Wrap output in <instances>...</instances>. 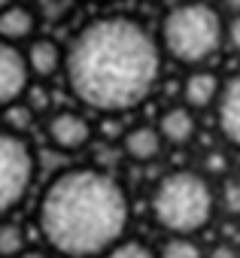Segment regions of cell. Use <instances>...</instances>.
I'll return each instance as SVG.
<instances>
[{
    "label": "cell",
    "instance_id": "1",
    "mask_svg": "<svg viewBox=\"0 0 240 258\" xmlns=\"http://www.w3.org/2000/svg\"><path fill=\"white\" fill-rule=\"evenodd\" d=\"M61 70L79 103L103 115L131 112L158 85L161 46L131 16H100L70 40Z\"/></svg>",
    "mask_w": 240,
    "mask_h": 258
},
{
    "label": "cell",
    "instance_id": "2",
    "mask_svg": "<svg viewBox=\"0 0 240 258\" xmlns=\"http://www.w3.org/2000/svg\"><path fill=\"white\" fill-rule=\"evenodd\" d=\"M125 188L97 167H70L49 179L37 204L46 246L64 258H97L128 231Z\"/></svg>",
    "mask_w": 240,
    "mask_h": 258
},
{
    "label": "cell",
    "instance_id": "3",
    "mask_svg": "<svg viewBox=\"0 0 240 258\" xmlns=\"http://www.w3.org/2000/svg\"><path fill=\"white\" fill-rule=\"evenodd\" d=\"M158 46L176 64L201 67L210 58H216L225 46V22L210 4L186 0V4L167 10V16L161 19Z\"/></svg>",
    "mask_w": 240,
    "mask_h": 258
},
{
    "label": "cell",
    "instance_id": "4",
    "mask_svg": "<svg viewBox=\"0 0 240 258\" xmlns=\"http://www.w3.org/2000/svg\"><path fill=\"white\" fill-rule=\"evenodd\" d=\"M152 216L170 234H201L216 210L213 185L204 173L195 170H173L161 176L152 188Z\"/></svg>",
    "mask_w": 240,
    "mask_h": 258
},
{
    "label": "cell",
    "instance_id": "5",
    "mask_svg": "<svg viewBox=\"0 0 240 258\" xmlns=\"http://www.w3.org/2000/svg\"><path fill=\"white\" fill-rule=\"evenodd\" d=\"M37 161L31 146L10 127L0 131V216H10L31 191Z\"/></svg>",
    "mask_w": 240,
    "mask_h": 258
},
{
    "label": "cell",
    "instance_id": "6",
    "mask_svg": "<svg viewBox=\"0 0 240 258\" xmlns=\"http://www.w3.org/2000/svg\"><path fill=\"white\" fill-rule=\"evenodd\" d=\"M28 82H31V73L25 64V52L0 40V106L22 100V94L28 91Z\"/></svg>",
    "mask_w": 240,
    "mask_h": 258
},
{
    "label": "cell",
    "instance_id": "7",
    "mask_svg": "<svg viewBox=\"0 0 240 258\" xmlns=\"http://www.w3.org/2000/svg\"><path fill=\"white\" fill-rule=\"evenodd\" d=\"M46 134H49V143L61 152H79L88 146L91 140V124L82 112H73V109H61L49 118L46 124Z\"/></svg>",
    "mask_w": 240,
    "mask_h": 258
},
{
    "label": "cell",
    "instance_id": "8",
    "mask_svg": "<svg viewBox=\"0 0 240 258\" xmlns=\"http://www.w3.org/2000/svg\"><path fill=\"white\" fill-rule=\"evenodd\" d=\"M216 124L222 137L240 149V73H234L228 82H222L216 97Z\"/></svg>",
    "mask_w": 240,
    "mask_h": 258
},
{
    "label": "cell",
    "instance_id": "9",
    "mask_svg": "<svg viewBox=\"0 0 240 258\" xmlns=\"http://www.w3.org/2000/svg\"><path fill=\"white\" fill-rule=\"evenodd\" d=\"M158 134H161V140L164 143H170V146H186V143H192L195 140V134H198V118H195V109H189L186 103H179V106H167L161 115H158Z\"/></svg>",
    "mask_w": 240,
    "mask_h": 258
},
{
    "label": "cell",
    "instance_id": "10",
    "mask_svg": "<svg viewBox=\"0 0 240 258\" xmlns=\"http://www.w3.org/2000/svg\"><path fill=\"white\" fill-rule=\"evenodd\" d=\"M37 31V13L25 4H16V0H10L7 7H0V40L4 43H25L31 40Z\"/></svg>",
    "mask_w": 240,
    "mask_h": 258
},
{
    "label": "cell",
    "instance_id": "11",
    "mask_svg": "<svg viewBox=\"0 0 240 258\" xmlns=\"http://www.w3.org/2000/svg\"><path fill=\"white\" fill-rule=\"evenodd\" d=\"M219 88H222V79L213 73V70H192L186 79H183V103L189 109H207L216 103L219 97Z\"/></svg>",
    "mask_w": 240,
    "mask_h": 258
},
{
    "label": "cell",
    "instance_id": "12",
    "mask_svg": "<svg viewBox=\"0 0 240 258\" xmlns=\"http://www.w3.org/2000/svg\"><path fill=\"white\" fill-rule=\"evenodd\" d=\"M161 146H164V140H161V134H158L155 124H134L131 131L125 134V140H122L125 155L131 161H137V164L155 161L161 155Z\"/></svg>",
    "mask_w": 240,
    "mask_h": 258
},
{
    "label": "cell",
    "instance_id": "13",
    "mask_svg": "<svg viewBox=\"0 0 240 258\" xmlns=\"http://www.w3.org/2000/svg\"><path fill=\"white\" fill-rule=\"evenodd\" d=\"M25 64H28V73H34L40 79H52L64 64V49L49 37L31 40V46L25 52Z\"/></svg>",
    "mask_w": 240,
    "mask_h": 258
},
{
    "label": "cell",
    "instance_id": "14",
    "mask_svg": "<svg viewBox=\"0 0 240 258\" xmlns=\"http://www.w3.org/2000/svg\"><path fill=\"white\" fill-rule=\"evenodd\" d=\"M158 258H204V249L186 234H170V240L161 243Z\"/></svg>",
    "mask_w": 240,
    "mask_h": 258
},
{
    "label": "cell",
    "instance_id": "15",
    "mask_svg": "<svg viewBox=\"0 0 240 258\" xmlns=\"http://www.w3.org/2000/svg\"><path fill=\"white\" fill-rule=\"evenodd\" d=\"M97 258H158V252L152 249V246H146V243H140V240H118V243H112L106 252H100Z\"/></svg>",
    "mask_w": 240,
    "mask_h": 258
},
{
    "label": "cell",
    "instance_id": "16",
    "mask_svg": "<svg viewBox=\"0 0 240 258\" xmlns=\"http://www.w3.org/2000/svg\"><path fill=\"white\" fill-rule=\"evenodd\" d=\"M25 249V234L19 225L4 222L0 225V258H16Z\"/></svg>",
    "mask_w": 240,
    "mask_h": 258
},
{
    "label": "cell",
    "instance_id": "17",
    "mask_svg": "<svg viewBox=\"0 0 240 258\" xmlns=\"http://www.w3.org/2000/svg\"><path fill=\"white\" fill-rule=\"evenodd\" d=\"M219 207L231 216V219H240V179H225L222 182V191H219Z\"/></svg>",
    "mask_w": 240,
    "mask_h": 258
},
{
    "label": "cell",
    "instance_id": "18",
    "mask_svg": "<svg viewBox=\"0 0 240 258\" xmlns=\"http://www.w3.org/2000/svg\"><path fill=\"white\" fill-rule=\"evenodd\" d=\"M4 109H7V124H10V131H16V134H19V131H28V124L34 121V112H31L25 103H19V100L10 103V106H4Z\"/></svg>",
    "mask_w": 240,
    "mask_h": 258
},
{
    "label": "cell",
    "instance_id": "19",
    "mask_svg": "<svg viewBox=\"0 0 240 258\" xmlns=\"http://www.w3.org/2000/svg\"><path fill=\"white\" fill-rule=\"evenodd\" d=\"M225 43H228L234 52H240V13L225 25Z\"/></svg>",
    "mask_w": 240,
    "mask_h": 258
},
{
    "label": "cell",
    "instance_id": "20",
    "mask_svg": "<svg viewBox=\"0 0 240 258\" xmlns=\"http://www.w3.org/2000/svg\"><path fill=\"white\" fill-rule=\"evenodd\" d=\"M204 258H240V252L231 243H216L210 252H204Z\"/></svg>",
    "mask_w": 240,
    "mask_h": 258
},
{
    "label": "cell",
    "instance_id": "21",
    "mask_svg": "<svg viewBox=\"0 0 240 258\" xmlns=\"http://www.w3.org/2000/svg\"><path fill=\"white\" fill-rule=\"evenodd\" d=\"M225 167H228V161H225L222 152H210V155H207V170H210V173H222Z\"/></svg>",
    "mask_w": 240,
    "mask_h": 258
},
{
    "label": "cell",
    "instance_id": "22",
    "mask_svg": "<svg viewBox=\"0 0 240 258\" xmlns=\"http://www.w3.org/2000/svg\"><path fill=\"white\" fill-rule=\"evenodd\" d=\"M16 258H52V252H43V249H22Z\"/></svg>",
    "mask_w": 240,
    "mask_h": 258
},
{
    "label": "cell",
    "instance_id": "23",
    "mask_svg": "<svg viewBox=\"0 0 240 258\" xmlns=\"http://www.w3.org/2000/svg\"><path fill=\"white\" fill-rule=\"evenodd\" d=\"M228 10H234V13H240V0H228Z\"/></svg>",
    "mask_w": 240,
    "mask_h": 258
},
{
    "label": "cell",
    "instance_id": "24",
    "mask_svg": "<svg viewBox=\"0 0 240 258\" xmlns=\"http://www.w3.org/2000/svg\"><path fill=\"white\" fill-rule=\"evenodd\" d=\"M7 4H10V0H0V7H7Z\"/></svg>",
    "mask_w": 240,
    "mask_h": 258
}]
</instances>
